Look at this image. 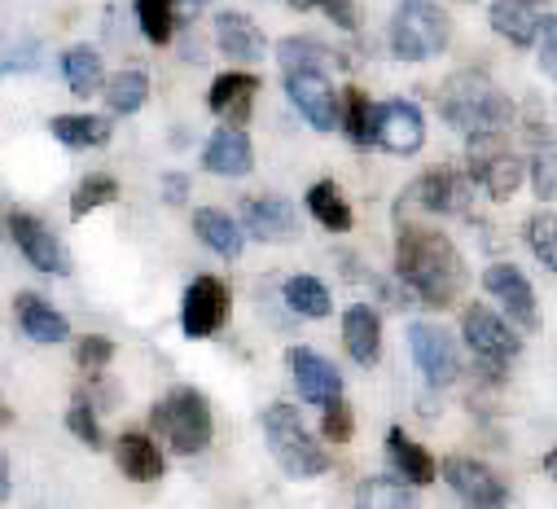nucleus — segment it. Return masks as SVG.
<instances>
[{
  "label": "nucleus",
  "instance_id": "f257e3e1",
  "mask_svg": "<svg viewBox=\"0 0 557 509\" xmlns=\"http://www.w3.org/2000/svg\"><path fill=\"white\" fill-rule=\"evenodd\" d=\"M395 273L399 282L431 308H448L461 299L466 290V264L457 246L435 233V228H422V224H404L399 228V241H395Z\"/></svg>",
  "mask_w": 557,
  "mask_h": 509
},
{
  "label": "nucleus",
  "instance_id": "f03ea898",
  "mask_svg": "<svg viewBox=\"0 0 557 509\" xmlns=\"http://www.w3.org/2000/svg\"><path fill=\"white\" fill-rule=\"evenodd\" d=\"M440 114L457 127V133H466L470 141H483V137L505 133L513 105L483 71H457L440 88Z\"/></svg>",
  "mask_w": 557,
  "mask_h": 509
},
{
  "label": "nucleus",
  "instance_id": "7ed1b4c3",
  "mask_svg": "<svg viewBox=\"0 0 557 509\" xmlns=\"http://www.w3.org/2000/svg\"><path fill=\"white\" fill-rule=\"evenodd\" d=\"M263 435H268V452L276 457V465H282L290 479H321L330 470V452L312 439V431L295 405H268L263 409Z\"/></svg>",
  "mask_w": 557,
  "mask_h": 509
},
{
  "label": "nucleus",
  "instance_id": "20e7f679",
  "mask_svg": "<svg viewBox=\"0 0 557 509\" xmlns=\"http://www.w3.org/2000/svg\"><path fill=\"white\" fill-rule=\"evenodd\" d=\"M453 40V18L435 5V0H399L391 14V53L399 62H431L448 49Z\"/></svg>",
  "mask_w": 557,
  "mask_h": 509
},
{
  "label": "nucleus",
  "instance_id": "39448f33",
  "mask_svg": "<svg viewBox=\"0 0 557 509\" xmlns=\"http://www.w3.org/2000/svg\"><path fill=\"white\" fill-rule=\"evenodd\" d=\"M150 422H154V431L172 444V452H181V457L202 452V448L211 444V435H215L211 405H207V396L194 392V387H176L163 405H154Z\"/></svg>",
  "mask_w": 557,
  "mask_h": 509
},
{
  "label": "nucleus",
  "instance_id": "423d86ee",
  "mask_svg": "<svg viewBox=\"0 0 557 509\" xmlns=\"http://www.w3.org/2000/svg\"><path fill=\"white\" fill-rule=\"evenodd\" d=\"M408 347H412V360H417V369H422V377L431 382V387H448V382L461 377V351H457L448 330L412 321L408 325Z\"/></svg>",
  "mask_w": 557,
  "mask_h": 509
},
{
  "label": "nucleus",
  "instance_id": "0eeeda50",
  "mask_svg": "<svg viewBox=\"0 0 557 509\" xmlns=\"http://www.w3.org/2000/svg\"><path fill=\"white\" fill-rule=\"evenodd\" d=\"M461 330H466L470 351H474L483 364H509V360H518V351H522V338L509 330V321H500V316H496L492 308H483V303H470V308H466Z\"/></svg>",
  "mask_w": 557,
  "mask_h": 509
},
{
  "label": "nucleus",
  "instance_id": "6e6552de",
  "mask_svg": "<svg viewBox=\"0 0 557 509\" xmlns=\"http://www.w3.org/2000/svg\"><path fill=\"white\" fill-rule=\"evenodd\" d=\"M5 228H10L14 246L27 254L32 269L53 273V277H66V273H71L66 250H62V241L53 237V228H49L45 220H36V215H27V211H10V215H5Z\"/></svg>",
  "mask_w": 557,
  "mask_h": 509
},
{
  "label": "nucleus",
  "instance_id": "1a4fd4ad",
  "mask_svg": "<svg viewBox=\"0 0 557 509\" xmlns=\"http://www.w3.org/2000/svg\"><path fill=\"white\" fill-rule=\"evenodd\" d=\"M233 312V295L220 277H198L189 290H185V303H181V330L185 338H211Z\"/></svg>",
  "mask_w": 557,
  "mask_h": 509
},
{
  "label": "nucleus",
  "instance_id": "9d476101",
  "mask_svg": "<svg viewBox=\"0 0 557 509\" xmlns=\"http://www.w3.org/2000/svg\"><path fill=\"white\" fill-rule=\"evenodd\" d=\"M444 479L453 483V492L466 500V509H505L509 505V487L500 483V474L483 461L470 457H453L444 461Z\"/></svg>",
  "mask_w": 557,
  "mask_h": 509
},
{
  "label": "nucleus",
  "instance_id": "9b49d317",
  "mask_svg": "<svg viewBox=\"0 0 557 509\" xmlns=\"http://www.w3.org/2000/svg\"><path fill=\"white\" fill-rule=\"evenodd\" d=\"M470 181H479L492 198H513L522 185V159L505 146H496V137L470 141Z\"/></svg>",
  "mask_w": 557,
  "mask_h": 509
},
{
  "label": "nucleus",
  "instance_id": "f8f14e48",
  "mask_svg": "<svg viewBox=\"0 0 557 509\" xmlns=\"http://www.w3.org/2000/svg\"><path fill=\"white\" fill-rule=\"evenodd\" d=\"M286 92L290 101L299 105V114L317 127V133H330V127H338V92L330 88V75L325 71H290L286 75Z\"/></svg>",
  "mask_w": 557,
  "mask_h": 509
},
{
  "label": "nucleus",
  "instance_id": "ddd939ff",
  "mask_svg": "<svg viewBox=\"0 0 557 509\" xmlns=\"http://www.w3.org/2000/svg\"><path fill=\"white\" fill-rule=\"evenodd\" d=\"M483 286H487V295L505 308V316H513L522 330H540L535 290H531V282L522 277V269H513V264H492V269L483 273Z\"/></svg>",
  "mask_w": 557,
  "mask_h": 509
},
{
  "label": "nucleus",
  "instance_id": "4468645a",
  "mask_svg": "<svg viewBox=\"0 0 557 509\" xmlns=\"http://www.w3.org/2000/svg\"><path fill=\"white\" fill-rule=\"evenodd\" d=\"M426 141V123L417 114L412 101H386L377 105V133H373V146L391 150V154H417Z\"/></svg>",
  "mask_w": 557,
  "mask_h": 509
},
{
  "label": "nucleus",
  "instance_id": "2eb2a0df",
  "mask_svg": "<svg viewBox=\"0 0 557 509\" xmlns=\"http://www.w3.org/2000/svg\"><path fill=\"white\" fill-rule=\"evenodd\" d=\"M286 369L295 373V382H299V396L308 400V405H330L334 396H343V373L325 360V356H317L312 347H290L286 351Z\"/></svg>",
  "mask_w": 557,
  "mask_h": 509
},
{
  "label": "nucleus",
  "instance_id": "dca6fc26",
  "mask_svg": "<svg viewBox=\"0 0 557 509\" xmlns=\"http://www.w3.org/2000/svg\"><path fill=\"white\" fill-rule=\"evenodd\" d=\"M237 228H246L259 241H290V237H299L295 207L282 202V198H250L242 207V224Z\"/></svg>",
  "mask_w": 557,
  "mask_h": 509
},
{
  "label": "nucleus",
  "instance_id": "f3484780",
  "mask_svg": "<svg viewBox=\"0 0 557 509\" xmlns=\"http://www.w3.org/2000/svg\"><path fill=\"white\" fill-rule=\"evenodd\" d=\"M412 198L422 202L426 211H435V215H457L470 202V181L461 172H453V167H431L422 181L412 185Z\"/></svg>",
  "mask_w": 557,
  "mask_h": 509
},
{
  "label": "nucleus",
  "instance_id": "a211bd4d",
  "mask_svg": "<svg viewBox=\"0 0 557 509\" xmlns=\"http://www.w3.org/2000/svg\"><path fill=\"white\" fill-rule=\"evenodd\" d=\"M250 163H255V150H250V137L242 127H220L202 150V167L211 176H246Z\"/></svg>",
  "mask_w": 557,
  "mask_h": 509
},
{
  "label": "nucleus",
  "instance_id": "6ab92c4d",
  "mask_svg": "<svg viewBox=\"0 0 557 509\" xmlns=\"http://www.w3.org/2000/svg\"><path fill=\"white\" fill-rule=\"evenodd\" d=\"M343 347L356 364H373L382 351V316L369 303H351L343 312Z\"/></svg>",
  "mask_w": 557,
  "mask_h": 509
},
{
  "label": "nucleus",
  "instance_id": "aec40b11",
  "mask_svg": "<svg viewBox=\"0 0 557 509\" xmlns=\"http://www.w3.org/2000/svg\"><path fill=\"white\" fill-rule=\"evenodd\" d=\"M14 312H18L23 334L36 338V343H66V338H71L66 316H62L58 308H49V299H40V295H32V290L14 299Z\"/></svg>",
  "mask_w": 557,
  "mask_h": 509
},
{
  "label": "nucleus",
  "instance_id": "412c9836",
  "mask_svg": "<svg viewBox=\"0 0 557 509\" xmlns=\"http://www.w3.org/2000/svg\"><path fill=\"white\" fill-rule=\"evenodd\" d=\"M386 457H391V465L399 470V479L404 483H435V457L417 444L408 431H399V426H391L386 431Z\"/></svg>",
  "mask_w": 557,
  "mask_h": 509
},
{
  "label": "nucleus",
  "instance_id": "4be33fe9",
  "mask_svg": "<svg viewBox=\"0 0 557 509\" xmlns=\"http://www.w3.org/2000/svg\"><path fill=\"white\" fill-rule=\"evenodd\" d=\"M492 27L509 45L527 49L540 32V0H492Z\"/></svg>",
  "mask_w": 557,
  "mask_h": 509
},
{
  "label": "nucleus",
  "instance_id": "5701e85b",
  "mask_svg": "<svg viewBox=\"0 0 557 509\" xmlns=\"http://www.w3.org/2000/svg\"><path fill=\"white\" fill-rule=\"evenodd\" d=\"M119 465H123V474H127L132 483H159V479H163V452H159V444H154L150 435H141V431H127V435L119 439Z\"/></svg>",
  "mask_w": 557,
  "mask_h": 509
},
{
  "label": "nucleus",
  "instance_id": "b1692460",
  "mask_svg": "<svg viewBox=\"0 0 557 509\" xmlns=\"http://www.w3.org/2000/svg\"><path fill=\"white\" fill-rule=\"evenodd\" d=\"M215 45L233 62H259L263 58V32L246 14H220L215 18Z\"/></svg>",
  "mask_w": 557,
  "mask_h": 509
},
{
  "label": "nucleus",
  "instance_id": "393cba45",
  "mask_svg": "<svg viewBox=\"0 0 557 509\" xmlns=\"http://www.w3.org/2000/svg\"><path fill=\"white\" fill-rule=\"evenodd\" d=\"M194 233H198V241H202V246H211L215 254H224V260H237L242 246H246V237H242L237 220H233V215H224V211H215V207H202V211L194 215Z\"/></svg>",
  "mask_w": 557,
  "mask_h": 509
},
{
  "label": "nucleus",
  "instance_id": "a878e982",
  "mask_svg": "<svg viewBox=\"0 0 557 509\" xmlns=\"http://www.w3.org/2000/svg\"><path fill=\"white\" fill-rule=\"evenodd\" d=\"M49 127L71 150H97L110 141V119H101V114H58Z\"/></svg>",
  "mask_w": 557,
  "mask_h": 509
},
{
  "label": "nucleus",
  "instance_id": "bb28decb",
  "mask_svg": "<svg viewBox=\"0 0 557 509\" xmlns=\"http://www.w3.org/2000/svg\"><path fill=\"white\" fill-rule=\"evenodd\" d=\"M255 92H259V79H255V75H246V71H228V75H220V79L211 84L207 105H211L215 114L246 119V114H250V97H255Z\"/></svg>",
  "mask_w": 557,
  "mask_h": 509
},
{
  "label": "nucleus",
  "instance_id": "cd10ccee",
  "mask_svg": "<svg viewBox=\"0 0 557 509\" xmlns=\"http://www.w3.org/2000/svg\"><path fill=\"white\" fill-rule=\"evenodd\" d=\"M356 505L360 509H417V492L404 479L377 474V479H364L356 487Z\"/></svg>",
  "mask_w": 557,
  "mask_h": 509
},
{
  "label": "nucleus",
  "instance_id": "c85d7f7f",
  "mask_svg": "<svg viewBox=\"0 0 557 509\" xmlns=\"http://www.w3.org/2000/svg\"><path fill=\"white\" fill-rule=\"evenodd\" d=\"M62 75H66V88H71L75 97H92V92L101 88V79H106L101 53L88 49V45L66 49V58H62Z\"/></svg>",
  "mask_w": 557,
  "mask_h": 509
},
{
  "label": "nucleus",
  "instance_id": "c756f323",
  "mask_svg": "<svg viewBox=\"0 0 557 509\" xmlns=\"http://www.w3.org/2000/svg\"><path fill=\"white\" fill-rule=\"evenodd\" d=\"M308 211H312V220L325 224L330 233H347V228H351V207H347V198H343V189H338L334 181H317V185L308 189Z\"/></svg>",
  "mask_w": 557,
  "mask_h": 509
},
{
  "label": "nucleus",
  "instance_id": "7c9ffc66",
  "mask_svg": "<svg viewBox=\"0 0 557 509\" xmlns=\"http://www.w3.org/2000/svg\"><path fill=\"white\" fill-rule=\"evenodd\" d=\"M276 62L286 66V75L290 71H325V66L334 71V66H343V53H334L317 40H282L276 45Z\"/></svg>",
  "mask_w": 557,
  "mask_h": 509
},
{
  "label": "nucleus",
  "instance_id": "2f4dec72",
  "mask_svg": "<svg viewBox=\"0 0 557 509\" xmlns=\"http://www.w3.org/2000/svg\"><path fill=\"white\" fill-rule=\"evenodd\" d=\"M286 303H290L299 316H312V321H321V316L334 312V299H330L325 282H321V277H308V273H299V277L286 282Z\"/></svg>",
  "mask_w": 557,
  "mask_h": 509
},
{
  "label": "nucleus",
  "instance_id": "473e14b6",
  "mask_svg": "<svg viewBox=\"0 0 557 509\" xmlns=\"http://www.w3.org/2000/svg\"><path fill=\"white\" fill-rule=\"evenodd\" d=\"M106 101H110L114 114H136L150 101V75L146 71H119L106 84Z\"/></svg>",
  "mask_w": 557,
  "mask_h": 509
},
{
  "label": "nucleus",
  "instance_id": "72a5a7b5",
  "mask_svg": "<svg viewBox=\"0 0 557 509\" xmlns=\"http://www.w3.org/2000/svg\"><path fill=\"white\" fill-rule=\"evenodd\" d=\"M347 119H338L347 127L351 146H373V133H377V105L360 92V88H347Z\"/></svg>",
  "mask_w": 557,
  "mask_h": 509
},
{
  "label": "nucleus",
  "instance_id": "f704fd0d",
  "mask_svg": "<svg viewBox=\"0 0 557 509\" xmlns=\"http://www.w3.org/2000/svg\"><path fill=\"white\" fill-rule=\"evenodd\" d=\"M136 18H141L146 40L168 45L176 32V0H136Z\"/></svg>",
  "mask_w": 557,
  "mask_h": 509
},
{
  "label": "nucleus",
  "instance_id": "c9c22d12",
  "mask_svg": "<svg viewBox=\"0 0 557 509\" xmlns=\"http://www.w3.org/2000/svg\"><path fill=\"white\" fill-rule=\"evenodd\" d=\"M114 198H119V181H114V176H88V181L75 189V198H71V215L84 220L88 211H97V207H106V202H114Z\"/></svg>",
  "mask_w": 557,
  "mask_h": 509
},
{
  "label": "nucleus",
  "instance_id": "e433bc0d",
  "mask_svg": "<svg viewBox=\"0 0 557 509\" xmlns=\"http://www.w3.org/2000/svg\"><path fill=\"white\" fill-rule=\"evenodd\" d=\"M527 241H531V250L540 254V264L553 273V269H557V220H553L548 211L527 224Z\"/></svg>",
  "mask_w": 557,
  "mask_h": 509
},
{
  "label": "nucleus",
  "instance_id": "4c0bfd02",
  "mask_svg": "<svg viewBox=\"0 0 557 509\" xmlns=\"http://www.w3.org/2000/svg\"><path fill=\"white\" fill-rule=\"evenodd\" d=\"M321 435H325L330 444H347V439L356 435V418H351V405H347L343 396H334V400L325 405V418H321Z\"/></svg>",
  "mask_w": 557,
  "mask_h": 509
},
{
  "label": "nucleus",
  "instance_id": "58836bf2",
  "mask_svg": "<svg viewBox=\"0 0 557 509\" xmlns=\"http://www.w3.org/2000/svg\"><path fill=\"white\" fill-rule=\"evenodd\" d=\"M66 426H71V435L79 439V444H88V448H101V426H97V413H92V405L79 396L71 409H66Z\"/></svg>",
  "mask_w": 557,
  "mask_h": 509
},
{
  "label": "nucleus",
  "instance_id": "ea45409f",
  "mask_svg": "<svg viewBox=\"0 0 557 509\" xmlns=\"http://www.w3.org/2000/svg\"><path fill=\"white\" fill-rule=\"evenodd\" d=\"M295 10H321L330 14V23H338L343 32H356V5L351 0H290Z\"/></svg>",
  "mask_w": 557,
  "mask_h": 509
},
{
  "label": "nucleus",
  "instance_id": "a19ab883",
  "mask_svg": "<svg viewBox=\"0 0 557 509\" xmlns=\"http://www.w3.org/2000/svg\"><path fill=\"white\" fill-rule=\"evenodd\" d=\"M75 360H79L84 369H106V364L114 360V343L101 338V334H88V338L75 347Z\"/></svg>",
  "mask_w": 557,
  "mask_h": 509
},
{
  "label": "nucleus",
  "instance_id": "79ce46f5",
  "mask_svg": "<svg viewBox=\"0 0 557 509\" xmlns=\"http://www.w3.org/2000/svg\"><path fill=\"white\" fill-rule=\"evenodd\" d=\"M557 18L553 14H540V71L553 75L557 71Z\"/></svg>",
  "mask_w": 557,
  "mask_h": 509
},
{
  "label": "nucleus",
  "instance_id": "37998d69",
  "mask_svg": "<svg viewBox=\"0 0 557 509\" xmlns=\"http://www.w3.org/2000/svg\"><path fill=\"white\" fill-rule=\"evenodd\" d=\"M531 181H535V194H540L544 202H553V194H557V185H553V150H544V154L531 163Z\"/></svg>",
  "mask_w": 557,
  "mask_h": 509
},
{
  "label": "nucleus",
  "instance_id": "c03bdc74",
  "mask_svg": "<svg viewBox=\"0 0 557 509\" xmlns=\"http://www.w3.org/2000/svg\"><path fill=\"white\" fill-rule=\"evenodd\" d=\"M185 189H189V185H185V176H172V181H168V198H172V202H181V198H185Z\"/></svg>",
  "mask_w": 557,
  "mask_h": 509
},
{
  "label": "nucleus",
  "instance_id": "a18cd8bd",
  "mask_svg": "<svg viewBox=\"0 0 557 509\" xmlns=\"http://www.w3.org/2000/svg\"><path fill=\"white\" fill-rule=\"evenodd\" d=\"M5 496H10V465L0 457V505H5Z\"/></svg>",
  "mask_w": 557,
  "mask_h": 509
},
{
  "label": "nucleus",
  "instance_id": "49530a36",
  "mask_svg": "<svg viewBox=\"0 0 557 509\" xmlns=\"http://www.w3.org/2000/svg\"><path fill=\"white\" fill-rule=\"evenodd\" d=\"M0 426H10V409L5 405H0Z\"/></svg>",
  "mask_w": 557,
  "mask_h": 509
}]
</instances>
